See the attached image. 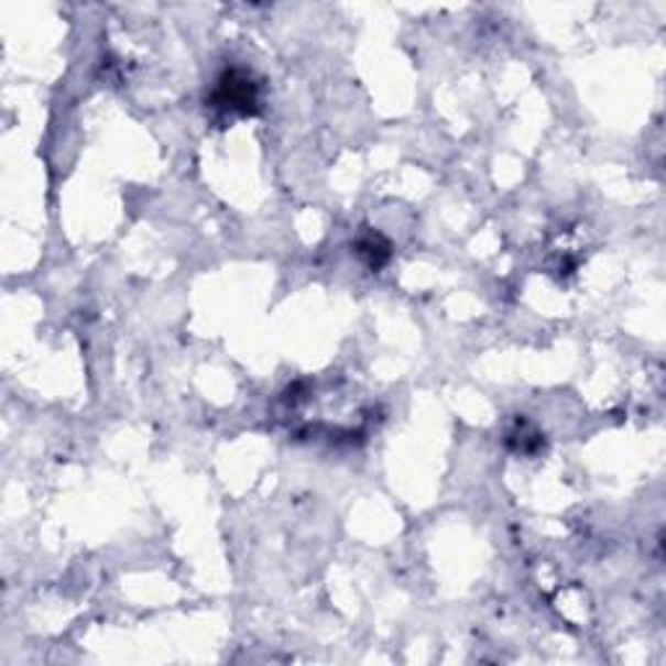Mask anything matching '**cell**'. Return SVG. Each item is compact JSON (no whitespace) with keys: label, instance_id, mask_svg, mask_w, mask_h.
<instances>
[{"label":"cell","instance_id":"obj_1","mask_svg":"<svg viewBox=\"0 0 666 666\" xmlns=\"http://www.w3.org/2000/svg\"><path fill=\"white\" fill-rule=\"evenodd\" d=\"M214 102L227 112L253 114L258 110V89L240 70H225V76L219 78L217 91H214Z\"/></svg>","mask_w":666,"mask_h":666}]
</instances>
